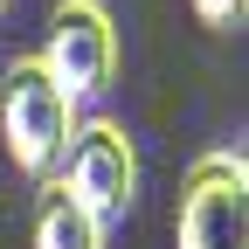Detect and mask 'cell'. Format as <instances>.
I'll use <instances>...</instances> for the list:
<instances>
[{"mask_svg":"<svg viewBox=\"0 0 249 249\" xmlns=\"http://www.w3.org/2000/svg\"><path fill=\"white\" fill-rule=\"evenodd\" d=\"M76 124H83V104L49 76L35 49H14L0 62V152L14 160V173L49 180L70 152Z\"/></svg>","mask_w":249,"mask_h":249,"instance_id":"obj_1","label":"cell"},{"mask_svg":"<svg viewBox=\"0 0 249 249\" xmlns=\"http://www.w3.org/2000/svg\"><path fill=\"white\" fill-rule=\"evenodd\" d=\"M173 249H249V160L242 145H208L180 173Z\"/></svg>","mask_w":249,"mask_h":249,"instance_id":"obj_2","label":"cell"},{"mask_svg":"<svg viewBox=\"0 0 249 249\" xmlns=\"http://www.w3.org/2000/svg\"><path fill=\"white\" fill-rule=\"evenodd\" d=\"M55 180L111 229L139 201V139L124 132L118 118H83L76 139H70V152H62V166H55Z\"/></svg>","mask_w":249,"mask_h":249,"instance_id":"obj_3","label":"cell"},{"mask_svg":"<svg viewBox=\"0 0 249 249\" xmlns=\"http://www.w3.org/2000/svg\"><path fill=\"white\" fill-rule=\"evenodd\" d=\"M35 55L49 62V76L70 90L76 104L104 97V90L118 83V62H124L111 7H104V0H55V14H49V42H42Z\"/></svg>","mask_w":249,"mask_h":249,"instance_id":"obj_4","label":"cell"},{"mask_svg":"<svg viewBox=\"0 0 249 249\" xmlns=\"http://www.w3.org/2000/svg\"><path fill=\"white\" fill-rule=\"evenodd\" d=\"M35 249H104V222L55 173L42 180V194H35Z\"/></svg>","mask_w":249,"mask_h":249,"instance_id":"obj_5","label":"cell"},{"mask_svg":"<svg viewBox=\"0 0 249 249\" xmlns=\"http://www.w3.org/2000/svg\"><path fill=\"white\" fill-rule=\"evenodd\" d=\"M194 14H201L208 28H242V14H249V0H194Z\"/></svg>","mask_w":249,"mask_h":249,"instance_id":"obj_6","label":"cell"},{"mask_svg":"<svg viewBox=\"0 0 249 249\" xmlns=\"http://www.w3.org/2000/svg\"><path fill=\"white\" fill-rule=\"evenodd\" d=\"M7 7H14V0H0V14H7Z\"/></svg>","mask_w":249,"mask_h":249,"instance_id":"obj_7","label":"cell"}]
</instances>
